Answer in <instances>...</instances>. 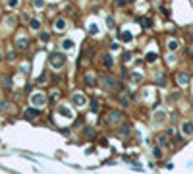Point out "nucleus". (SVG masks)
Wrapping results in <instances>:
<instances>
[{
	"label": "nucleus",
	"mask_w": 193,
	"mask_h": 174,
	"mask_svg": "<svg viewBox=\"0 0 193 174\" xmlns=\"http://www.w3.org/2000/svg\"><path fill=\"white\" fill-rule=\"evenodd\" d=\"M153 120H155V124H164V120H166V112H164V110H160V112H155Z\"/></svg>",
	"instance_id": "8"
},
{
	"label": "nucleus",
	"mask_w": 193,
	"mask_h": 174,
	"mask_svg": "<svg viewBox=\"0 0 193 174\" xmlns=\"http://www.w3.org/2000/svg\"><path fill=\"white\" fill-rule=\"evenodd\" d=\"M85 83H87L89 87H93V85H95V83H97L95 74H91V72H89V74H85Z\"/></svg>",
	"instance_id": "9"
},
{
	"label": "nucleus",
	"mask_w": 193,
	"mask_h": 174,
	"mask_svg": "<svg viewBox=\"0 0 193 174\" xmlns=\"http://www.w3.org/2000/svg\"><path fill=\"white\" fill-rule=\"evenodd\" d=\"M106 25H108V27H112V25H114V19H112V16H106Z\"/></svg>",
	"instance_id": "25"
},
{
	"label": "nucleus",
	"mask_w": 193,
	"mask_h": 174,
	"mask_svg": "<svg viewBox=\"0 0 193 174\" xmlns=\"http://www.w3.org/2000/svg\"><path fill=\"white\" fill-rule=\"evenodd\" d=\"M64 64H66V56L62 54V52H52L50 54V66L54 70H60Z\"/></svg>",
	"instance_id": "1"
},
{
	"label": "nucleus",
	"mask_w": 193,
	"mask_h": 174,
	"mask_svg": "<svg viewBox=\"0 0 193 174\" xmlns=\"http://www.w3.org/2000/svg\"><path fill=\"white\" fill-rule=\"evenodd\" d=\"M39 116V110L37 109H27L25 110V118H37Z\"/></svg>",
	"instance_id": "14"
},
{
	"label": "nucleus",
	"mask_w": 193,
	"mask_h": 174,
	"mask_svg": "<svg viewBox=\"0 0 193 174\" xmlns=\"http://www.w3.org/2000/svg\"><path fill=\"white\" fill-rule=\"evenodd\" d=\"M157 56H158L157 52H147L145 58H147V62H155V60H157Z\"/></svg>",
	"instance_id": "20"
},
{
	"label": "nucleus",
	"mask_w": 193,
	"mask_h": 174,
	"mask_svg": "<svg viewBox=\"0 0 193 174\" xmlns=\"http://www.w3.org/2000/svg\"><path fill=\"white\" fill-rule=\"evenodd\" d=\"M102 60H104V66H106V68H112V66H114V60H112V56H110V54H104Z\"/></svg>",
	"instance_id": "15"
},
{
	"label": "nucleus",
	"mask_w": 193,
	"mask_h": 174,
	"mask_svg": "<svg viewBox=\"0 0 193 174\" xmlns=\"http://www.w3.org/2000/svg\"><path fill=\"white\" fill-rule=\"evenodd\" d=\"M62 48H64V51H72V48H73V41L72 39H64L62 41Z\"/></svg>",
	"instance_id": "13"
},
{
	"label": "nucleus",
	"mask_w": 193,
	"mask_h": 174,
	"mask_svg": "<svg viewBox=\"0 0 193 174\" xmlns=\"http://www.w3.org/2000/svg\"><path fill=\"white\" fill-rule=\"evenodd\" d=\"M178 83L180 85H187V83H189V77H187V74H178Z\"/></svg>",
	"instance_id": "11"
},
{
	"label": "nucleus",
	"mask_w": 193,
	"mask_h": 174,
	"mask_svg": "<svg viewBox=\"0 0 193 174\" xmlns=\"http://www.w3.org/2000/svg\"><path fill=\"white\" fill-rule=\"evenodd\" d=\"M39 27H41L39 19H31V29H39Z\"/></svg>",
	"instance_id": "23"
},
{
	"label": "nucleus",
	"mask_w": 193,
	"mask_h": 174,
	"mask_svg": "<svg viewBox=\"0 0 193 174\" xmlns=\"http://www.w3.org/2000/svg\"><path fill=\"white\" fill-rule=\"evenodd\" d=\"M157 83L158 85H166V77H164V74H157Z\"/></svg>",
	"instance_id": "19"
},
{
	"label": "nucleus",
	"mask_w": 193,
	"mask_h": 174,
	"mask_svg": "<svg viewBox=\"0 0 193 174\" xmlns=\"http://www.w3.org/2000/svg\"><path fill=\"white\" fill-rule=\"evenodd\" d=\"M18 48H21V51H23V48H27V39H25V37H19V39H18Z\"/></svg>",
	"instance_id": "17"
},
{
	"label": "nucleus",
	"mask_w": 193,
	"mask_h": 174,
	"mask_svg": "<svg viewBox=\"0 0 193 174\" xmlns=\"http://www.w3.org/2000/svg\"><path fill=\"white\" fill-rule=\"evenodd\" d=\"M72 101H73V105H75V106H79V109L87 106V97H85L83 93H73Z\"/></svg>",
	"instance_id": "2"
},
{
	"label": "nucleus",
	"mask_w": 193,
	"mask_h": 174,
	"mask_svg": "<svg viewBox=\"0 0 193 174\" xmlns=\"http://www.w3.org/2000/svg\"><path fill=\"white\" fill-rule=\"evenodd\" d=\"M4 85H6V87L12 85V80H10V77H4Z\"/></svg>",
	"instance_id": "29"
},
{
	"label": "nucleus",
	"mask_w": 193,
	"mask_h": 174,
	"mask_svg": "<svg viewBox=\"0 0 193 174\" xmlns=\"http://www.w3.org/2000/svg\"><path fill=\"white\" fill-rule=\"evenodd\" d=\"M108 122H110V124H120V122H124V114L114 110V112L108 114Z\"/></svg>",
	"instance_id": "5"
},
{
	"label": "nucleus",
	"mask_w": 193,
	"mask_h": 174,
	"mask_svg": "<svg viewBox=\"0 0 193 174\" xmlns=\"http://www.w3.org/2000/svg\"><path fill=\"white\" fill-rule=\"evenodd\" d=\"M178 47H180V43H178V41H174V39H172V41H168V48H170V51H178Z\"/></svg>",
	"instance_id": "18"
},
{
	"label": "nucleus",
	"mask_w": 193,
	"mask_h": 174,
	"mask_svg": "<svg viewBox=\"0 0 193 174\" xmlns=\"http://www.w3.org/2000/svg\"><path fill=\"white\" fill-rule=\"evenodd\" d=\"M35 6L37 8H43L44 6V0H35Z\"/></svg>",
	"instance_id": "28"
},
{
	"label": "nucleus",
	"mask_w": 193,
	"mask_h": 174,
	"mask_svg": "<svg viewBox=\"0 0 193 174\" xmlns=\"http://www.w3.org/2000/svg\"><path fill=\"white\" fill-rule=\"evenodd\" d=\"M120 39H122V41H126V43H129V41L133 39V35H131L129 31H120Z\"/></svg>",
	"instance_id": "12"
},
{
	"label": "nucleus",
	"mask_w": 193,
	"mask_h": 174,
	"mask_svg": "<svg viewBox=\"0 0 193 174\" xmlns=\"http://www.w3.org/2000/svg\"><path fill=\"white\" fill-rule=\"evenodd\" d=\"M0 60H2V52H0Z\"/></svg>",
	"instance_id": "32"
},
{
	"label": "nucleus",
	"mask_w": 193,
	"mask_h": 174,
	"mask_svg": "<svg viewBox=\"0 0 193 174\" xmlns=\"http://www.w3.org/2000/svg\"><path fill=\"white\" fill-rule=\"evenodd\" d=\"M101 81H102V87H104V89H114V87H116V80H114L112 76H108V74L102 76Z\"/></svg>",
	"instance_id": "4"
},
{
	"label": "nucleus",
	"mask_w": 193,
	"mask_h": 174,
	"mask_svg": "<svg viewBox=\"0 0 193 174\" xmlns=\"http://www.w3.org/2000/svg\"><path fill=\"white\" fill-rule=\"evenodd\" d=\"M131 81H133V83H139V81H141V74L133 72V74H131Z\"/></svg>",
	"instance_id": "21"
},
{
	"label": "nucleus",
	"mask_w": 193,
	"mask_h": 174,
	"mask_svg": "<svg viewBox=\"0 0 193 174\" xmlns=\"http://www.w3.org/2000/svg\"><path fill=\"white\" fill-rule=\"evenodd\" d=\"M182 134L186 135V138L193 134V122H183L182 124Z\"/></svg>",
	"instance_id": "6"
},
{
	"label": "nucleus",
	"mask_w": 193,
	"mask_h": 174,
	"mask_svg": "<svg viewBox=\"0 0 193 174\" xmlns=\"http://www.w3.org/2000/svg\"><path fill=\"white\" fill-rule=\"evenodd\" d=\"M120 101H122V105H128V97H126V95H122Z\"/></svg>",
	"instance_id": "30"
},
{
	"label": "nucleus",
	"mask_w": 193,
	"mask_h": 174,
	"mask_svg": "<svg viewBox=\"0 0 193 174\" xmlns=\"http://www.w3.org/2000/svg\"><path fill=\"white\" fill-rule=\"evenodd\" d=\"M153 155L157 157V159H160V157H162V149H160V147H155V149H153Z\"/></svg>",
	"instance_id": "22"
},
{
	"label": "nucleus",
	"mask_w": 193,
	"mask_h": 174,
	"mask_svg": "<svg viewBox=\"0 0 193 174\" xmlns=\"http://www.w3.org/2000/svg\"><path fill=\"white\" fill-rule=\"evenodd\" d=\"M8 6H10V8H16V6H19V0H8Z\"/></svg>",
	"instance_id": "24"
},
{
	"label": "nucleus",
	"mask_w": 193,
	"mask_h": 174,
	"mask_svg": "<svg viewBox=\"0 0 193 174\" xmlns=\"http://www.w3.org/2000/svg\"><path fill=\"white\" fill-rule=\"evenodd\" d=\"M31 105H33V106H44V105H47V97H44L43 93L31 95Z\"/></svg>",
	"instance_id": "3"
},
{
	"label": "nucleus",
	"mask_w": 193,
	"mask_h": 174,
	"mask_svg": "<svg viewBox=\"0 0 193 174\" xmlns=\"http://www.w3.org/2000/svg\"><path fill=\"white\" fill-rule=\"evenodd\" d=\"M58 114L60 116H64V118H68V120H72L73 118V112L70 109H66V106H58Z\"/></svg>",
	"instance_id": "7"
},
{
	"label": "nucleus",
	"mask_w": 193,
	"mask_h": 174,
	"mask_svg": "<svg viewBox=\"0 0 193 174\" xmlns=\"http://www.w3.org/2000/svg\"><path fill=\"white\" fill-rule=\"evenodd\" d=\"M128 2H135V0H128Z\"/></svg>",
	"instance_id": "33"
},
{
	"label": "nucleus",
	"mask_w": 193,
	"mask_h": 174,
	"mask_svg": "<svg viewBox=\"0 0 193 174\" xmlns=\"http://www.w3.org/2000/svg\"><path fill=\"white\" fill-rule=\"evenodd\" d=\"M91 110H93V112H97V110H98V103H97V101L91 103Z\"/></svg>",
	"instance_id": "27"
},
{
	"label": "nucleus",
	"mask_w": 193,
	"mask_h": 174,
	"mask_svg": "<svg viewBox=\"0 0 193 174\" xmlns=\"http://www.w3.org/2000/svg\"><path fill=\"white\" fill-rule=\"evenodd\" d=\"M48 39H50V35H48V33H41V41H43V43H47Z\"/></svg>",
	"instance_id": "26"
},
{
	"label": "nucleus",
	"mask_w": 193,
	"mask_h": 174,
	"mask_svg": "<svg viewBox=\"0 0 193 174\" xmlns=\"http://www.w3.org/2000/svg\"><path fill=\"white\" fill-rule=\"evenodd\" d=\"M89 35H98V25L97 23H89Z\"/></svg>",
	"instance_id": "16"
},
{
	"label": "nucleus",
	"mask_w": 193,
	"mask_h": 174,
	"mask_svg": "<svg viewBox=\"0 0 193 174\" xmlns=\"http://www.w3.org/2000/svg\"><path fill=\"white\" fill-rule=\"evenodd\" d=\"M85 134H87V135H95V132H93L91 128H87V130H85Z\"/></svg>",
	"instance_id": "31"
},
{
	"label": "nucleus",
	"mask_w": 193,
	"mask_h": 174,
	"mask_svg": "<svg viewBox=\"0 0 193 174\" xmlns=\"http://www.w3.org/2000/svg\"><path fill=\"white\" fill-rule=\"evenodd\" d=\"M54 29H56V31H64V29H66V19H62V18L56 19V22H54Z\"/></svg>",
	"instance_id": "10"
}]
</instances>
